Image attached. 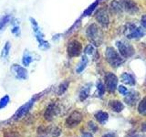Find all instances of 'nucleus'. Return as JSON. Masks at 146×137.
Returning a JSON list of instances; mask_svg holds the SVG:
<instances>
[{
    "label": "nucleus",
    "mask_w": 146,
    "mask_h": 137,
    "mask_svg": "<svg viewBox=\"0 0 146 137\" xmlns=\"http://www.w3.org/2000/svg\"><path fill=\"white\" fill-rule=\"evenodd\" d=\"M81 50H82V45L80 41H78L76 39L70 41L67 46V52L70 58L78 57L80 54Z\"/></svg>",
    "instance_id": "39448f33"
},
{
    "label": "nucleus",
    "mask_w": 146,
    "mask_h": 137,
    "mask_svg": "<svg viewBox=\"0 0 146 137\" xmlns=\"http://www.w3.org/2000/svg\"><path fill=\"white\" fill-rule=\"evenodd\" d=\"M33 61H34L33 55H32L27 49H25V51H24V53H23V56H22V64H23V66L29 67Z\"/></svg>",
    "instance_id": "2eb2a0df"
},
{
    "label": "nucleus",
    "mask_w": 146,
    "mask_h": 137,
    "mask_svg": "<svg viewBox=\"0 0 146 137\" xmlns=\"http://www.w3.org/2000/svg\"><path fill=\"white\" fill-rule=\"evenodd\" d=\"M81 121H82V114L80 112L75 111L67 118L66 126L68 128H73L77 125H79Z\"/></svg>",
    "instance_id": "9d476101"
},
{
    "label": "nucleus",
    "mask_w": 146,
    "mask_h": 137,
    "mask_svg": "<svg viewBox=\"0 0 146 137\" xmlns=\"http://www.w3.org/2000/svg\"><path fill=\"white\" fill-rule=\"evenodd\" d=\"M97 92H98V95L100 97H102L103 94L105 93V88H104V85L102 83V82H98L97 84Z\"/></svg>",
    "instance_id": "cd10ccee"
},
{
    "label": "nucleus",
    "mask_w": 146,
    "mask_h": 137,
    "mask_svg": "<svg viewBox=\"0 0 146 137\" xmlns=\"http://www.w3.org/2000/svg\"><path fill=\"white\" fill-rule=\"evenodd\" d=\"M105 84H106V88L109 92H114L118 85L117 76L111 72H108L105 76Z\"/></svg>",
    "instance_id": "0eeeda50"
},
{
    "label": "nucleus",
    "mask_w": 146,
    "mask_h": 137,
    "mask_svg": "<svg viewBox=\"0 0 146 137\" xmlns=\"http://www.w3.org/2000/svg\"><path fill=\"white\" fill-rule=\"evenodd\" d=\"M68 81H64V82H62V83L59 85V87H58V95H61V94H63L65 91L67 90V89H68Z\"/></svg>",
    "instance_id": "a878e982"
},
{
    "label": "nucleus",
    "mask_w": 146,
    "mask_h": 137,
    "mask_svg": "<svg viewBox=\"0 0 146 137\" xmlns=\"http://www.w3.org/2000/svg\"><path fill=\"white\" fill-rule=\"evenodd\" d=\"M34 99H32L30 100H29L27 102H26L24 105H22L21 107L18 108V110L16 112V113L13 115V119L14 120H19V119L23 118L26 114L29 112V110L31 109L32 105L34 103Z\"/></svg>",
    "instance_id": "6e6552de"
},
{
    "label": "nucleus",
    "mask_w": 146,
    "mask_h": 137,
    "mask_svg": "<svg viewBox=\"0 0 146 137\" xmlns=\"http://www.w3.org/2000/svg\"><path fill=\"white\" fill-rule=\"evenodd\" d=\"M118 90H119V92H120L121 95H127L128 94V90H127V88H125L124 86H119V88H118Z\"/></svg>",
    "instance_id": "2f4dec72"
},
{
    "label": "nucleus",
    "mask_w": 146,
    "mask_h": 137,
    "mask_svg": "<svg viewBox=\"0 0 146 137\" xmlns=\"http://www.w3.org/2000/svg\"><path fill=\"white\" fill-rule=\"evenodd\" d=\"M90 87H91V84H87L80 90V100H81V102H83V100H85L87 98L89 97L90 91Z\"/></svg>",
    "instance_id": "412c9836"
},
{
    "label": "nucleus",
    "mask_w": 146,
    "mask_h": 137,
    "mask_svg": "<svg viewBox=\"0 0 146 137\" xmlns=\"http://www.w3.org/2000/svg\"><path fill=\"white\" fill-rule=\"evenodd\" d=\"M124 34L128 39H140L145 35V31L143 27H137L133 23H128L125 26Z\"/></svg>",
    "instance_id": "7ed1b4c3"
},
{
    "label": "nucleus",
    "mask_w": 146,
    "mask_h": 137,
    "mask_svg": "<svg viewBox=\"0 0 146 137\" xmlns=\"http://www.w3.org/2000/svg\"><path fill=\"white\" fill-rule=\"evenodd\" d=\"M110 107L111 108L112 111L116 112H121L124 109V105L122 104L120 100H111L110 102Z\"/></svg>",
    "instance_id": "f3484780"
},
{
    "label": "nucleus",
    "mask_w": 146,
    "mask_h": 137,
    "mask_svg": "<svg viewBox=\"0 0 146 137\" xmlns=\"http://www.w3.org/2000/svg\"><path fill=\"white\" fill-rule=\"evenodd\" d=\"M38 48L40 49H42V50H47V49H48L50 48V45L48 43V41L44 39V40L41 41V42L38 43Z\"/></svg>",
    "instance_id": "c85d7f7f"
},
{
    "label": "nucleus",
    "mask_w": 146,
    "mask_h": 137,
    "mask_svg": "<svg viewBox=\"0 0 146 137\" xmlns=\"http://www.w3.org/2000/svg\"><path fill=\"white\" fill-rule=\"evenodd\" d=\"M138 112L141 115L146 116V97H144L141 100V102L138 105Z\"/></svg>",
    "instance_id": "5701e85b"
},
{
    "label": "nucleus",
    "mask_w": 146,
    "mask_h": 137,
    "mask_svg": "<svg viewBox=\"0 0 146 137\" xmlns=\"http://www.w3.org/2000/svg\"><path fill=\"white\" fill-rule=\"evenodd\" d=\"M95 119L97 120L100 124H105V122L108 121L109 119V115L107 112H102V111H100L98 112L95 113Z\"/></svg>",
    "instance_id": "a211bd4d"
},
{
    "label": "nucleus",
    "mask_w": 146,
    "mask_h": 137,
    "mask_svg": "<svg viewBox=\"0 0 146 137\" xmlns=\"http://www.w3.org/2000/svg\"><path fill=\"white\" fill-rule=\"evenodd\" d=\"M117 47L120 54L122 58H130L134 54V49L133 47L125 40H120L117 42Z\"/></svg>",
    "instance_id": "20e7f679"
},
{
    "label": "nucleus",
    "mask_w": 146,
    "mask_h": 137,
    "mask_svg": "<svg viewBox=\"0 0 146 137\" xmlns=\"http://www.w3.org/2000/svg\"><path fill=\"white\" fill-rule=\"evenodd\" d=\"M11 71L17 79L21 80H26L29 79V72L27 68L22 67L18 64H13L11 66Z\"/></svg>",
    "instance_id": "423d86ee"
},
{
    "label": "nucleus",
    "mask_w": 146,
    "mask_h": 137,
    "mask_svg": "<svg viewBox=\"0 0 146 137\" xmlns=\"http://www.w3.org/2000/svg\"><path fill=\"white\" fill-rule=\"evenodd\" d=\"M126 97L124 99L125 102L129 105H133L137 100H139L140 98V94L139 92H137L135 90H131V91H129L127 95H125Z\"/></svg>",
    "instance_id": "4468645a"
},
{
    "label": "nucleus",
    "mask_w": 146,
    "mask_h": 137,
    "mask_svg": "<svg viewBox=\"0 0 146 137\" xmlns=\"http://www.w3.org/2000/svg\"><path fill=\"white\" fill-rule=\"evenodd\" d=\"M61 132V130L58 129V128H56V129H54V132H52V136L53 137H58L59 134H60Z\"/></svg>",
    "instance_id": "72a5a7b5"
},
{
    "label": "nucleus",
    "mask_w": 146,
    "mask_h": 137,
    "mask_svg": "<svg viewBox=\"0 0 146 137\" xmlns=\"http://www.w3.org/2000/svg\"><path fill=\"white\" fill-rule=\"evenodd\" d=\"M111 9L114 11V12H116V13H120L122 10V7H121V5L120 3V1L119 0H114V1L111 2Z\"/></svg>",
    "instance_id": "b1692460"
},
{
    "label": "nucleus",
    "mask_w": 146,
    "mask_h": 137,
    "mask_svg": "<svg viewBox=\"0 0 146 137\" xmlns=\"http://www.w3.org/2000/svg\"><path fill=\"white\" fill-rule=\"evenodd\" d=\"M94 51H95V49H94L92 44L87 46V47L85 48V50H84L85 54H89V55H92Z\"/></svg>",
    "instance_id": "7c9ffc66"
},
{
    "label": "nucleus",
    "mask_w": 146,
    "mask_h": 137,
    "mask_svg": "<svg viewBox=\"0 0 146 137\" xmlns=\"http://www.w3.org/2000/svg\"><path fill=\"white\" fill-rule=\"evenodd\" d=\"M88 126H89V128L92 131V132H96L98 130V127L96 126V124L93 122H89V123H88Z\"/></svg>",
    "instance_id": "473e14b6"
},
{
    "label": "nucleus",
    "mask_w": 146,
    "mask_h": 137,
    "mask_svg": "<svg viewBox=\"0 0 146 137\" xmlns=\"http://www.w3.org/2000/svg\"><path fill=\"white\" fill-rule=\"evenodd\" d=\"M121 5L122 10H124L128 13L134 14L136 12H138L139 8L137 4L133 1V0H119Z\"/></svg>",
    "instance_id": "9b49d317"
},
{
    "label": "nucleus",
    "mask_w": 146,
    "mask_h": 137,
    "mask_svg": "<svg viewBox=\"0 0 146 137\" xmlns=\"http://www.w3.org/2000/svg\"><path fill=\"white\" fill-rule=\"evenodd\" d=\"M11 33L16 36V37H19L21 35V29H20V27L18 25H15L11 29Z\"/></svg>",
    "instance_id": "c756f323"
},
{
    "label": "nucleus",
    "mask_w": 146,
    "mask_h": 137,
    "mask_svg": "<svg viewBox=\"0 0 146 137\" xmlns=\"http://www.w3.org/2000/svg\"><path fill=\"white\" fill-rule=\"evenodd\" d=\"M99 1H100V0H98V2H99Z\"/></svg>",
    "instance_id": "4c0bfd02"
},
{
    "label": "nucleus",
    "mask_w": 146,
    "mask_h": 137,
    "mask_svg": "<svg viewBox=\"0 0 146 137\" xmlns=\"http://www.w3.org/2000/svg\"><path fill=\"white\" fill-rule=\"evenodd\" d=\"M11 20H12V17L11 15H9V14L0 17V31L6 29V27L10 24Z\"/></svg>",
    "instance_id": "dca6fc26"
},
{
    "label": "nucleus",
    "mask_w": 146,
    "mask_h": 137,
    "mask_svg": "<svg viewBox=\"0 0 146 137\" xmlns=\"http://www.w3.org/2000/svg\"><path fill=\"white\" fill-rule=\"evenodd\" d=\"M97 6H98V1H96V2H94L92 5H90V6L84 11L83 16H84V17H87V16L91 15V14H92V12L95 10V8L97 7Z\"/></svg>",
    "instance_id": "393cba45"
},
{
    "label": "nucleus",
    "mask_w": 146,
    "mask_h": 137,
    "mask_svg": "<svg viewBox=\"0 0 146 137\" xmlns=\"http://www.w3.org/2000/svg\"><path fill=\"white\" fill-rule=\"evenodd\" d=\"M121 81L123 82V83H125L127 85H131V86H133L135 84V80L133 76H132L131 74H130V73H123V74L121 75Z\"/></svg>",
    "instance_id": "6ab92c4d"
},
{
    "label": "nucleus",
    "mask_w": 146,
    "mask_h": 137,
    "mask_svg": "<svg viewBox=\"0 0 146 137\" xmlns=\"http://www.w3.org/2000/svg\"><path fill=\"white\" fill-rule=\"evenodd\" d=\"M95 19L102 27H107L110 23V17L106 8H100L95 13Z\"/></svg>",
    "instance_id": "1a4fd4ad"
},
{
    "label": "nucleus",
    "mask_w": 146,
    "mask_h": 137,
    "mask_svg": "<svg viewBox=\"0 0 146 137\" xmlns=\"http://www.w3.org/2000/svg\"><path fill=\"white\" fill-rule=\"evenodd\" d=\"M141 26H143L144 29H146V14L141 17Z\"/></svg>",
    "instance_id": "f704fd0d"
},
{
    "label": "nucleus",
    "mask_w": 146,
    "mask_h": 137,
    "mask_svg": "<svg viewBox=\"0 0 146 137\" xmlns=\"http://www.w3.org/2000/svg\"><path fill=\"white\" fill-rule=\"evenodd\" d=\"M88 62H89V59H88V58H87V56H85V55L84 56H82L80 61L79 64H78L77 68H76L77 73H81L82 71H83L86 68L87 65H88Z\"/></svg>",
    "instance_id": "aec40b11"
},
{
    "label": "nucleus",
    "mask_w": 146,
    "mask_h": 137,
    "mask_svg": "<svg viewBox=\"0 0 146 137\" xmlns=\"http://www.w3.org/2000/svg\"><path fill=\"white\" fill-rule=\"evenodd\" d=\"M9 100H10V97H9V95H5L4 97H2L0 99V109H3L7 106L8 104Z\"/></svg>",
    "instance_id": "bb28decb"
},
{
    "label": "nucleus",
    "mask_w": 146,
    "mask_h": 137,
    "mask_svg": "<svg viewBox=\"0 0 146 137\" xmlns=\"http://www.w3.org/2000/svg\"><path fill=\"white\" fill-rule=\"evenodd\" d=\"M105 59L113 68H118L124 61L121 54H119L117 50L112 47H108L105 50Z\"/></svg>",
    "instance_id": "f03ea898"
},
{
    "label": "nucleus",
    "mask_w": 146,
    "mask_h": 137,
    "mask_svg": "<svg viewBox=\"0 0 146 137\" xmlns=\"http://www.w3.org/2000/svg\"><path fill=\"white\" fill-rule=\"evenodd\" d=\"M86 35L88 37L89 40L93 45L100 46L102 43V39H103L102 31L100 29V27L97 24H95V23L89 25V27H87Z\"/></svg>",
    "instance_id": "f257e3e1"
},
{
    "label": "nucleus",
    "mask_w": 146,
    "mask_h": 137,
    "mask_svg": "<svg viewBox=\"0 0 146 137\" xmlns=\"http://www.w3.org/2000/svg\"><path fill=\"white\" fill-rule=\"evenodd\" d=\"M29 21H30V25L32 27V29H33V33L35 35V38L38 41V43L41 42L42 40H44V34L43 32L41 31L38 23L36 22V20L33 17H29Z\"/></svg>",
    "instance_id": "f8f14e48"
},
{
    "label": "nucleus",
    "mask_w": 146,
    "mask_h": 137,
    "mask_svg": "<svg viewBox=\"0 0 146 137\" xmlns=\"http://www.w3.org/2000/svg\"><path fill=\"white\" fill-rule=\"evenodd\" d=\"M10 49H11V43L9 42V41H7L1 50V54H0V58H1V59H6L8 57Z\"/></svg>",
    "instance_id": "4be33fe9"
},
{
    "label": "nucleus",
    "mask_w": 146,
    "mask_h": 137,
    "mask_svg": "<svg viewBox=\"0 0 146 137\" xmlns=\"http://www.w3.org/2000/svg\"><path fill=\"white\" fill-rule=\"evenodd\" d=\"M58 108L56 104H54V103H51V104H49L47 110H46V112H45V114H44V117L46 120H48V121H51L52 119L57 115L58 112Z\"/></svg>",
    "instance_id": "ddd939ff"
},
{
    "label": "nucleus",
    "mask_w": 146,
    "mask_h": 137,
    "mask_svg": "<svg viewBox=\"0 0 146 137\" xmlns=\"http://www.w3.org/2000/svg\"><path fill=\"white\" fill-rule=\"evenodd\" d=\"M81 137H93V136H92V134H84Z\"/></svg>",
    "instance_id": "e433bc0d"
},
{
    "label": "nucleus",
    "mask_w": 146,
    "mask_h": 137,
    "mask_svg": "<svg viewBox=\"0 0 146 137\" xmlns=\"http://www.w3.org/2000/svg\"><path fill=\"white\" fill-rule=\"evenodd\" d=\"M102 137H116V135L113 134V132H108V134H104Z\"/></svg>",
    "instance_id": "c9c22d12"
}]
</instances>
